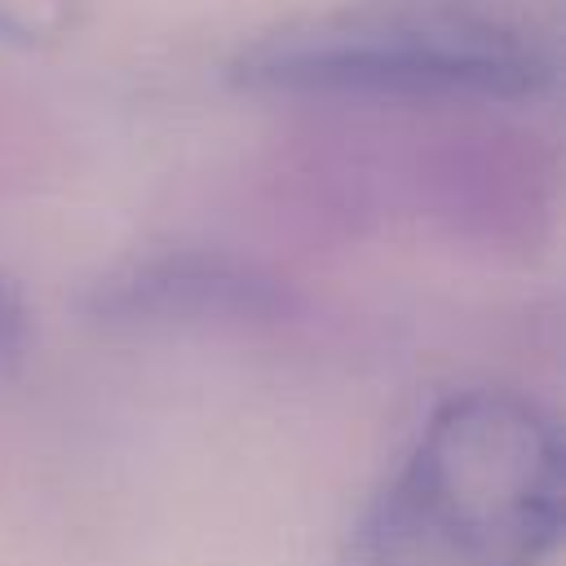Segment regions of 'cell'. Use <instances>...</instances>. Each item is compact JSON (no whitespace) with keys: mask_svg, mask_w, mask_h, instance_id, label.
<instances>
[{"mask_svg":"<svg viewBox=\"0 0 566 566\" xmlns=\"http://www.w3.org/2000/svg\"><path fill=\"white\" fill-rule=\"evenodd\" d=\"M71 22V0H0V35L4 40H49Z\"/></svg>","mask_w":566,"mask_h":566,"instance_id":"cell-4","label":"cell"},{"mask_svg":"<svg viewBox=\"0 0 566 566\" xmlns=\"http://www.w3.org/2000/svg\"><path fill=\"white\" fill-rule=\"evenodd\" d=\"M93 318L124 327L177 323H265L287 310V287L239 256L203 248H168L133 256L93 283Z\"/></svg>","mask_w":566,"mask_h":566,"instance_id":"cell-3","label":"cell"},{"mask_svg":"<svg viewBox=\"0 0 566 566\" xmlns=\"http://www.w3.org/2000/svg\"><path fill=\"white\" fill-rule=\"evenodd\" d=\"M566 522L553 416L513 389H460L358 513L340 566H539Z\"/></svg>","mask_w":566,"mask_h":566,"instance_id":"cell-1","label":"cell"},{"mask_svg":"<svg viewBox=\"0 0 566 566\" xmlns=\"http://www.w3.org/2000/svg\"><path fill=\"white\" fill-rule=\"evenodd\" d=\"M22 340H27V310H22L18 292L0 279V363L13 358L22 349Z\"/></svg>","mask_w":566,"mask_h":566,"instance_id":"cell-5","label":"cell"},{"mask_svg":"<svg viewBox=\"0 0 566 566\" xmlns=\"http://www.w3.org/2000/svg\"><path fill=\"white\" fill-rule=\"evenodd\" d=\"M226 75L270 97L531 102L557 53L500 0H345L243 40Z\"/></svg>","mask_w":566,"mask_h":566,"instance_id":"cell-2","label":"cell"}]
</instances>
